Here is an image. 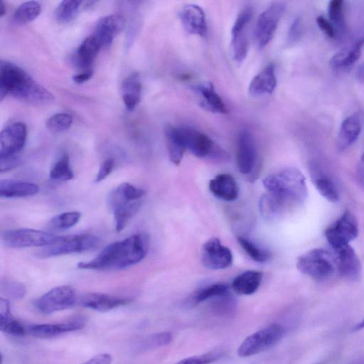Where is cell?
I'll return each mask as SVG.
<instances>
[{
	"label": "cell",
	"mask_w": 364,
	"mask_h": 364,
	"mask_svg": "<svg viewBox=\"0 0 364 364\" xmlns=\"http://www.w3.org/2000/svg\"><path fill=\"white\" fill-rule=\"evenodd\" d=\"M262 182L267 193L261 198L259 210L266 219H274L287 208L301 204L307 196L305 178L296 168L281 169Z\"/></svg>",
	"instance_id": "6da1fadb"
},
{
	"label": "cell",
	"mask_w": 364,
	"mask_h": 364,
	"mask_svg": "<svg viewBox=\"0 0 364 364\" xmlns=\"http://www.w3.org/2000/svg\"><path fill=\"white\" fill-rule=\"evenodd\" d=\"M149 249L146 235L137 233L105 247L94 259L78 262L82 269H122L140 262Z\"/></svg>",
	"instance_id": "7a4b0ae2"
},
{
	"label": "cell",
	"mask_w": 364,
	"mask_h": 364,
	"mask_svg": "<svg viewBox=\"0 0 364 364\" xmlns=\"http://www.w3.org/2000/svg\"><path fill=\"white\" fill-rule=\"evenodd\" d=\"M10 94L33 104L45 105L54 101L48 90L31 77L16 64L2 60L0 64V100Z\"/></svg>",
	"instance_id": "3957f363"
},
{
	"label": "cell",
	"mask_w": 364,
	"mask_h": 364,
	"mask_svg": "<svg viewBox=\"0 0 364 364\" xmlns=\"http://www.w3.org/2000/svg\"><path fill=\"white\" fill-rule=\"evenodd\" d=\"M296 267L301 273L318 281L329 278L337 271L333 254L322 248H315L301 255Z\"/></svg>",
	"instance_id": "277c9868"
},
{
	"label": "cell",
	"mask_w": 364,
	"mask_h": 364,
	"mask_svg": "<svg viewBox=\"0 0 364 364\" xmlns=\"http://www.w3.org/2000/svg\"><path fill=\"white\" fill-rule=\"evenodd\" d=\"M284 332V328L280 324L267 326L248 336L238 347L237 353L240 358L260 353L277 343Z\"/></svg>",
	"instance_id": "5b68a950"
},
{
	"label": "cell",
	"mask_w": 364,
	"mask_h": 364,
	"mask_svg": "<svg viewBox=\"0 0 364 364\" xmlns=\"http://www.w3.org/2000/svg\"><path fill=\"white\" fill-rule=\"evenodd\" d=\"M63 238V236L28 228L7 230L1 235L4 244L12 248L45 247L60 242Z\"/></svg>",
	"instance_id": "8992f818"
},
{
	"label": "cell",
	"mask_w": 364,
	"mask_h": 364,
	"mask_svg": "<svg viewBox=\"0 0 364 364\" xmlns=\"http://www.w3.org/2000/svg\"><path fill=\"white\" fill-rule=\"evenodd\" d=\"M99 237L91 234L63 236L62 240L53 245L45 247L36 253L46 258L63 255L82 252L95 249L100 245Z\"/></svg>",
	"instance_id": "52a82bcc"
},
{
	"label": "cell",
	"mask_w": 364,
	"mask_h": 364,
	"mask_svg": "<svg viewBox=\"0 0 364 364\" xmlns=\"http://www.w3.org/2000/svg\"><path fill=\"white\" fill-rule=\"evenodd\" d=\"M284 9V2L274 1L259 16L255 30L258 49L265 48L272 39Z\"/></svg>",
	"instance_id": "ba28073f"
},
{
	"label": "cell",
	"mask_w": 364,
	"mask_h": 364,
	"mask_svg": "<svg viewBox=\"0 0 364 364\" xmlns=\"http://www.w3.org/2000/svg\"><path fill=\"white\" fill-rule=\"evenodd\" d=\"M76 301L75 289L69 285H61L41 295L33 304L40 312L51 314L70 308Z\"/></svg>",
	"instance_id": "9c48e42d"
},
{
	"label": "cell",
	"mask_w": 364,
	"mask_h": 364,
	"mask_svg": "<svg viewBox=\"0 0 364 364\" xmlns=\"http://www.w3.org/2000/svg\"><path fill=\"white\" fill-rule=\"evenodd\" d=\"M358 235L357 220L348 210L325 231L326 238L332 250L349 245V242L355 240Z\"/></svg>",
	"instance_id": "30bf717a"
},
{
	"label": "cell",
	"mask_w": 364,
	"mask_h": 364,
	"mask_svg": "<svg viewBox=\"0 0 364 364\" xmlns=\"http://www.w3.org/2000/svg\"><path fill=\"white\" fill-rule=\"evenodd\" d=\"M252 9L250 6L244 7L238 14L231 30V50L233 58L242 63L248 53V37L247 30L252 18Z\"/></svg>",
	"instance_id": "8fae6325"
},
{
	"label": "cell",
	"mask_w": 364,
	"mask_h": 364,
	"mask_svg": "<svg viewBox=\"0 0 364 364\" xmlns=\"http://www.w3.org/2000/svg\"><path fill=\"white\" fill-rule=\"evenodd\" d=\"M232 259L230 250L217 237L209 239L202 247L201 261L208 269H226L232 264Z\"/></svg>",
	"instance_id": "7c38bea8"
},
{
	"label": "cell",
	"mask_w": 364,
	"mask_h": 364,
	"mask_svg": "<svg viewBox=\"0 0 364 364\" xmlns=\"http://www.w3.org/2000/svg\"><path fill=\"white\" fill-rule=\"evenodd\" d=\"M178 128L186 149H188L195 156L205 158L213 154L215 146L208 136L189 127H178Z\"/></svg>",
	"instance_id": "4fadbf2b"
},
{
	"label": "cell",
	"mask_w": 364,
	"mask_h": 364,
	"mask_svg": "<svg viewBox=\"0 0 364 364\" xmlns=\"http://www.w3.org/2000/svg\"><path fill=\"white\" fill-rule=\"evenodd\" d=\"M336 269L344 278L357 280L361 274V263L350 245L333 250Z\"/></svg>",
	"instance_id": "5bb4252c"
},
{
	"label": "cell",
	"mask_w": 364,
	"mask_h": 364,
	"mask_svg": "<svg viewBox=\"0 0 364 364\" xmlns=\"http://www.w3.org/2000/svg\"><path fill=\"white\" fill-rule=\"evenodd\" d=\"M26 135V127L23 122L6 127L0 134V156L16 155L24 146Z\"/></svg>",
	"instance_id": "9a60e30c"
},
{
	"label": "cell",
	"mask_w": 364,
	"mask_h": 364,
	"mask_svg": "<svg viewBox=\"0 0 364 364\" xmlns=\"http://www.w3.org/2000/svg\"><path fill=\"white\" fill-rule=\"evenodd\" d=\"M236 161L238 169L243 174L250 173L256 161V147L252 134L242 129L238 134Z\"/></svg>",
	"instance_id": "2e32d148"
},
{
	"label": "cell",
	"mask_w": 364,
	"mask_h": 364,
	"mask_svg": "<svg viewBox=\"0 0 364 364\" xmlns=\"http://www.w3.org/2000/svg\"><path fill=\"white\" fill-rule=\"evenodd\" d=\"M179 18L184 30L189 34L203 37L207 34L205 15L196 4H187L179 12Z\"/></svg>",
	"instance_id": "e0dca14e"
},
{
	"label": "cell",
	"mask_w": 364,
	"mask_h": 364,
	"mask_svg": "<svg viewBox=\"0 0 364 364\" xmlns=\"http://www.w3.org/2000/svg\"><path fill=\"white\" fill-rule=\"evenodd\" d=\"M85 326L82 318L58 323L33 324L26 326L27 333L34 337L49 338L65 333L80 330Z\"/></svg>",
	"instance_id": "ac0fdd59"
},
{
	"label": "cell",
	"mask_w": 364,
	"mask_h": 364,
	"mask_svg": "<svg viewBox=\"0 0 364 364\" xmlns=\"http://www.w3.org/2000/svg\"><path fill=\"white\" fill-rule=\"evenodd\" d=\"M129 302L127 298L99 292L85 294L78 301L80 306L100 312H107Z\"/></svg>",
	"instance_id": "d6986e66"
},
{
	"label": "cell",
	"mask_w": 364,
	"mask_h": 364,
	"mask_svg": "<svg viewBox=\"0 0 364 364\" xmlns=\"http://www.w3.org/2000/svg\"><path fill=\"white\" fill-rule=\"evenodd\" d=\"M125 20L119 14H112L101 18L97 23L94 35L102 47L111 45L114 38L124 29Z\"/></svg>",
	"instance_id": "ffe728a7"
},
{
	"label": "cell",
	"mask_w": 364,
	"mask_h": 364,
	"mask_svg": "<svg viewBox=\"0 0 364 364\" xmlns=\"http://www.w3.org/2000/svg\"><path fill=\"white\" fill-rule=\"evenodd\" d=\"M277 86L275 67L272 63L267 65L251 80L248 92L252 96L272 94Z\"/></svg>",
	"instance_id": "44dd1931"
},
{
	"label": "cell",
	"mask_w": 364,
	"mask_h": 364,
	"mask_svg": "<svg viewBox=\"0 0 364 364\" xmlns=\"http://www.w3.org/2000/svg\"><path fill=\"white\" fill-rule=\"evenodd\" d=\"M210 191L218 198L225 201L235 200L239 193L237 183L228 173H220L209 182Z\"/></svg>",
	"instance_id": "7402d4cb"
},
{
	"label": "cell",
	"mask_w": 364,
	"mask_h": 364,
	"mask_svg": "<svg viewBox=\"0 0 364 364\" xmlns=\"http://www.w3.org/2000/svg\"><path fill=\"white\" fill-rule=\"evenodd\" d=\"M196 91L202 98V105L208 110L213 113L226 114L227 107L220 96L215 90L212 82H202L193 87Z\"/></svg>",
	"instance_id": "603a6c76"
},
{
	"label": "cell",
	"mask_w": 364,
	"mask_h": 364,
	"mask_svg": "<svg viewBox=\"0 0 364 364\" xmlns=\"http://www.w3.org/2000/svg\"><path fill=\"white\" fill-rule=\"evenodd\" d=\"M362 130V121L359 114H353L341 123L337 138L338 148L342 150L352 145L358 139Z\"/></svg>",
	"instance_id": "cb8c5ba5"
},
{
	"label": "cell",
	"mask_w": 364,
	"mask_h": 364,
	"mask_svg": "<svg viewBox=\"0 0 364 364\" xmlns=\"http://www.w3.org/2000/svg\"><path fill=\"white\" fill-rule=\"evenodd\" d=\"M38 186L31 182L2 179L0 181V196L5 198L28 197L37 194Z\"/></svg>",
	"instance_id": "d4e9b609"
},
{
	"label": "cell",
	"mask_w": 364,
	"mask_h": 364,
	"mask_svg": "<svg viewBox=\"0 0 364 364\" xmlns=\"http://www.w3.org/2000/svg\"><path fill=\"white\" fill-rule=\"evenodd\" d=\"M142 188L135 187L129 183H123L116 187L108 196L107 203L113 210L114 208L132 201L140 200L144 196Z\"/></svg>",
	"instance_id": "484cf974"
},
{
	"label": "cell",
	"mask_w": 364,
	"mask_h": 364,
	"mask_svg": "<svg viewBox=\"0 0 364 364\" xmlns=\"http://www.w3.org/2000/svg\"><path fill=\"white\" fill-rule=\"evenodd\" d=\"M102 45L94 34L87 36L80 45L75 58L76 65L82 72L92 70V64Z\"/></svg>",
	"instance_id": "4316f807"
},
{
	"label": "cell",
	"mask_w": 364,
	"mask_h": 364,
	"mask_svg": "<svg viewBox=\"0 0 364 364\" xmlns=\"http://www.w3.org/2000/svg\"><path fill=\"white\" fill-rule=\"evenodd\" d=\"M363 44L364 38H360L353 44L341 49L330 59V66L334 69L350 67L359 59Z\"/></svg>",
	"instance_id": "83f0119b"
},
{
	"label": "cell",
	"mask_w": 364,
	"mask_h": 364,
	"mask_svg": "<svg viewBox=\"0 0 364 364\" xmlns=\"http://www.w3.org/2000/svg\"><path fill=\"white\" fill-rule=\"evenodd\" d=\"M262 277V273L259 271H245L234 278L231 284L232 289L238 295L252 294L259 287Z\"/></svg>",
	"instance_id": "f1b7e54d"
},
{
	"label": "cell",
	"mask_w": 364,
	"mask_h": 364,
	"mask_svg": "<svg viewBox=\"0 0 364 364\" xmlns=\"http://www.w3.org/2000/svg\"><path fill=\"white\" fill-rule=\"evenodd\" d=\"M169 159L176 166L181 162L186 150L178 127L167 125L164 129Z\"/></svg>",
	"instance_id": "f546056e"
},
{
	"label": "cell",
	"mask_w": 364,
	"mask_h": 364,
	"mask_svg": "<svg viewBox=\"0 0 364 364\" xmlns=\"http://www.w3.org/2000/svg\"><path fill=\"white\" fill-rule=\"evenodd\" d=\"M121 94L127 109H134L139 104L141 95V83L137 73L131 74L123 80Z\"/></svg>",
	"instance_id": "4dcf8cb0"
},
{
	"label": "cell",
	"mask_w": 364,
	"mask_h": 364,
	"mask_svg": "<svg viewBox=\"0 0 364 364\" xmlns=\"http://www.w3.org/2000/svg\"><path fill=\"white\" fill-rule=\"evenodd\" d=\"M141 206V200H140L123 204L112 210L117 232H121L126 227L129 221L139 210Z\"/></svg>",
	"instance_id": "1f68e13d"
},
{
	"label": "cell",
	"mask_w": 364,
	"mask_h": 364,
	"mask_svg": "<svg viewBox=\"0 0 364 364\" xmlns=\"http://www.w3.org/2000/svg\"><path fill=\"white\" fill-rule=\"evenodd\" d=\"M172 340L169 332H161L148 335L136 341L134 345L135 351L144 352L168 345Z\"/></svg>",
	"instance_id": "d6a6232c"
},
{
	"label": "cell",
	"mask_w": 364,
	"mask_h": 364,
	"mask_svg": "<svg viewBox=\"0 0 364 364\" xmlns=\"http://www.w3.org/2000/svg\"><path fill=\"white\" fill-rule=\"evenodd\" d=\"M50 178L53 181H65L74 178L70 157L67 154H63L54 164L49 173Z\"/></svg>",
	"instance_id": "836d02e7"
},
{
	"label": "cell",
	"mask_w": 364,
	"mask_h": 364,
	"mask_svg": "<svg viewBox=\"0 0 364 364\" xmlns=\"http://www.w3.org/2000/svg\"><path fill=\"white\" fill-rule=\"evenodd\" d=\"M229 293V287L225 284H214L197 290L191 296V302L198 304L203 301Z\"/></svg>",
	"instance_id": "e575fe53"
},
{
	"label": "cell",
	"mask_w": 364,
	"mask_h": 364,
	"mask_svg": "<svg viewBox=\"0 0 364 364\" xmlns=\"http://www.w3.org/2000/svg\"><path fill=\"white\" fill-rule=\"evenodd\" d=\"M41 11V4L35 1H29L21 4L14 12V18L20 23H28L36 19Z\"/></svg>",
	"instance_id": "d590c367"
},
{
	"label": "cell",
	"mask_w": 364,
	"mask_h": 364,
	"mask_svg": "<svg viewBox=\"0 0 364 364\" xmlns=\"http://www.w3.org/2000/svg\"><path fill=\"white\" fill-rule=\"evenodd\" d=\"M237 242L246 254L254 261L259 263L267 262L270 257V253L255 244L252 241L243 237H238Z\"/></svg>",
	"instance_id": "8d00e7d4"
},
{
	"label": "cell",
	"mask_w": 364,
	"mask_h": 364,
	"mask_svg": "<svg viewBox=\"0 0 364 364\" xmlns=\"http://www.w3.org/2000/svg\"><path fill=\"white\" fill-rule=\"evenodd\" d=\"M81 2L74 0L61 1L55 11L56 20L60 23H68L77 15Z\"/></svg>",
	"instance_id": "74e56055"
},
{
	"label": "cell",
	"mask_w": 364,
	"mask_h": 364,
	"mask_svg": "<svg viewBox=\"0 0 364 364\" xmlns=\"http://www.w3.org/2000/svg\"><path fill=\"white\" fill-rule=\"evenodd\" d=\"M328 12L330 21L332 23L335 28H337L340 32L345 31L346 19L343 1L341 0L331 1L328 3Z\"/></svg>",
	"instance_id": "f35d334b"
},
{
	"label": "cell",
	"mask_w": 364,
	"mask_h": 364,
	"mask_svg": "<svg viewBox=\"0 0 364 364\" xmlns=\"http://www.w3.org/2000/svg\"><path fill=\"white\" fill-rule=\"evenodd\" d=\"M314 185L319 193L328 201L336 203L339 200V193L333 181L326 176L314 179Z\"/></svg>",
	"instance_id": "ab89813d"
},
{
	"label": "cell",
	"mask_w": 364,
	"mask_h": 364,
	"mask_svg": "<svg viewBox=\"0 0 364 364\" xmlns=\"http://www.w3.org/2000/svg\"><path fill=\"white\" fill-rule=\"evenodd\" d=\"M81 217L78 211H69L60 213L50 220V225L58 230H67L75 226Z\"/></svg>",
	"instance_id": "60d3db41"
},
{
	"label": "cell",
	"mask_w": 364,
	"mask_h": 364,
	"mask_svg": "<svg viewBox=\"0 0 364 364\" xmlns=\"http://www.w3.org/2000/svg\"><path fill=\"white\" fill-rule=\"evenodd\" d=\"M73 123V117L68 113H56L46 121L47 128L52 132H61L69 129Z\"/></svg>",
	"instance_id": "b9f144b4"
},
{
	"label": "cell",
	"mask_w": 364,
	"mask_h": 364,
	"mask_svg": "<svg viewBox=\"0 0 364 364\" xmlns=\"http://www.w3.org/2000/svg\"><path fill=\"white\" fill-rule=\"evenodd\" d=\"M213 299L214 301L211 304L213 313L225 316L231 314L235 311V302L229 293Z\"/></svg>",
	"instance_id": "7bdbcfd3"
},
{
	"label": "cell",
	"mask_w": 364,
	"mask_h": 364,
	"mask_svg": "<svg viewBox=\"0 0 364 364\" xmlns=\"http://www.w3.org/2000/svg\"><path fill=\"white\" fill-rule=\"evenodd\" d=\"M0 287L1 292L11 299H19L26 294V287L16 281L5 279L1 281Z\"/></svg>",
	"instance_id": "ee69618b"
},
{
	"label": "cell",
	"mask_w": 364,
	"mask_h": 364,
	"mask_svg": "<svg viewBox=\"0 0 364 364\" xmlns=\"http://www.w3.org/2000/svg\"><path fill=\"white\" fill-rule=\"evenodd\" d=\"M0 330L15 336H23L27 333L26 326L13 318L11 315L7 318L0 321Z\"/></svg>",
	"instance_id": "f6af8a7d"
},
{
	"label": "cell",
	"mask_w": 364,
	"mask_h": 364,
	"mask_svg": "<svg viewBox=\"0 0 364 364\" xmlns=\"http://www.w3.org/2000/svg\"><path fill=\"white\" fill-rule=\"evenodd\" d=\"M21 159L16 155L0 156V171L5 172L18 166Z\"/></svg>",
	"instance_id": "bcb514c9"
},
{
	"label": "cell",
	"mask_w": 364,
	"mask_h": 364,
	"mask_svg": "<svg viewBox=\"0 0 364 364\" xmlns=\"http://www.w3.org/2000/svg\"><path fill=\"white\" fill-rule=\"evenodd\" d=\"M316 23L319 28L331 38L336 36V30L332 23L323 16L316 18Z\"/></svg>",
	"instance_id": "7dc6e473"
},
{
	"label": "cell",
	"mask_w": 364,
	"mask_h": 364,
	"mask_svg": "<svg viewBox=\"0 0 364 364\" xmlns=\"http://www.w3.org/2000/svg\"><path fill=\"white\" fill-rule=\"evenodd\" d=\"M114 167V161L112 159H107L105 160L97 172L95 178L96 182H100L105 180L112 171Z\"/></svg>",
	"instance_id": "c3c4849f"
},
{
	"label": "cell",
	"mask_w": 364,
	"mask_h": 364,
	"mask_svg": "<svg viewBox=\"0 0 364 364\" xmlns=\"http://www.w3.org/2000/svg\"><path fill=\"white\" fill-rule=\"evenodd\" d=\"M301 20L300 17H296L292 22L288 33V40L289 41H296L301 36Z\"/></svg>",
	"instance_id": "681fc988"
},
{
	"label": "cell",
	"mask_w": 364,
	"mask_h": 364,
	"mask_svg": "<svg viewBox=\"0 0 364 364\" xmlns=\"http://www.w3.org/2000/svg\"><path fill=\"white\" fill-rule=\"evenodd\" d=\"M218 358L216 355H203L201 357H191L184 358L176 364H208Z\"/></svg>",
	"instance_id": "f907efd6"
},
{
	"label": "cell",
	"mask_w": 364,
	"mask_h": 364,
	"mask_svg": "<svg viewBox=\"0 0 364 364\" xmlns=\"http://www.w3.org/2000/svg\"><path fill=\"white\" fill-rule=\"evenodd\" d=\"M112 356L108 353H100L81 364H111Z\"/></svg>",
	"instance_id": "816d5d0a"
},
{
	"label": "cell",
	"mask_w": 364,
	"mask_h": 364,
	"mask_svg": "<svg viewBox=\"0 0 364 364\" xmlns=\"http://www.w3.org/2000/svg\"><path fill=\"white\" fill-rule=\"evenodd\" d=\"M92 70L82 72L73 77V80L77 84L82 83L90 80L92 76Z\"/></svg>",
	"instance_id": "f5cc1de1"
},
{
	"label": "cell",
	"mask_w": 364,
	"mask_h": 364,
	"mask_svg": "<svg viewBox=\"0 0 364 364\" xmlns=\"http://www.w3.org/2000/svg\"><path fill=\"white\" fill-rule=\"evenodd\" d=\"M358 176L359 178V180L364 183V152L358 164Z\"/></svg>",
	"instance_id": "db71d44e"
},
{
	"label": "cell",
	"mask_w": 364,
	"mask_h": 364,
	"mask_svg": "<svg viewBox=\"0 0 364 364\" xmlns=\"http://www.w3.org/2000/svg\"><path fill=\"white\" fill-rule=\"evenodd\" d=\"M356 77L359 82L364 83V63L358 68L356 71Z\"/></svg>",
	"instance_id": "11a10c76"
},
{
	"label": "cell",
	"mask_w": 364,
	"mask_h": 364,
	"mask_svg": "<svg viewBox=\"0 0 364 364\" xmlns=\"http://www.w3.org/2000/svg\"><path fill=\"white\" fill-rule=\"evenodd\" d=\"M363 328H364V318L355 325V326L353 327V330L359 331Z\"/></svg>",
	"instance_id": "9f6ffc18"
},
{
	"label": "cell",
	"mask_w": 364,
	"mask_h": 364,
	"mask_svg": "<svg viewBox=\"0 0 364 364\" xmlns=\"http://www.w3.org/2000/svg\"><path fill=\"white\" fill-rule=\"evenodd\" d=\"M5 14H6V9L4 7V4L3 1H1L0 16H3Z\"/></svg>",
	"instance_id": "6f0895ef"
},
{
	"label": "cell",
	"mask_w": 364,
	"mask_h": 364,
	"mask_svg": "<svg viewBox=\"0 0 364 364\" xmlns=\"http://www.w3.org/2000/svg\"><path fill=\"white\" fill-rule=\"evenodd\" d=\"M362 364H364V361H363V363Z\"/></svg>",
	"instance_id": "680465c9"
}]
</instances>
